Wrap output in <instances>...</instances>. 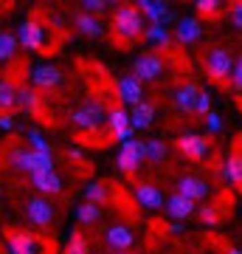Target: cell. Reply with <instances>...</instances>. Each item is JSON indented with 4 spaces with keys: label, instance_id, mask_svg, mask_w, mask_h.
I'll list each match as a JSON object with an SVG mask.
<instances>
[{
    "label": "cell",
    "instance_id": "6da1fadb",
    "mask_svg": "<svg viewBox=\"0 0 242 254\" xmlns=\"http://www.w3.org/2000/svg\"><path fill=\"white\" fill-rule=\"evenodd\" d=\"M113 31H116L118 43H135L138 37H144L146 26H144V14L135 6H118L113 11Z\"/></svg>",
    "mask_w": 242,
    "mask_h": 254
},
{
    "label": "cell",
    "instance_id": "7a4b0ae2",
    "mask_svg": "<svg viewBox=\"0 0 242 254\" xmlns=\"http://www.w3.org/2000/svg\"><path fill=\"white\" fill-rule=\"evenodd\" d=\"M73 127L79 130V133H99L101 127L107 125V110H104V105H101L99 99H90L85 102L82 108L73 110V116H71Z\"/></svg>",
    "mask_w": 242,
    "mask_h": 254
},
{
    "label": "cell",
    "instance_id": "3957f363",
    "mask_svg": "<svg viewBox=\"0 0 242 254\" xmlns=\"http://www.w3.org/2000/svg\"><path fill=\"white\" fill-rule=\"evenodd\" d=\"M6 246L9 254H45V240L26 229H6Z\"/></svg>",
    "mask_w": 242,
    "mask_h": 254
},
{
    "label": "cell",
    "instance_id": "277c9868",
    "mask_svg": "<svg viewBox=\"0 0 242 254\" xmlns=\"http://www.w3.org/2000/svg\"><path fill=\"white\" fill-rule=\"evenodd\" d=\"M144 161H146V144H144V141L130 138V141H124V144H121L116 164H118V170H121L124 175H133Z\"/></svg>",
    "mask_w": 242,
    "mask_h": 254
},
{
    "label": "cell",
    "instance_id": "5b68a950",
    "mask_svg": "<svg viewBox=\"0 0 242 254\" xmlns=\"http://www.w3.org/2000/svg\"><path fill=\"white\" fill-rule=\"evenodd\" d=\"M23 212H26V220L37 229H48L54 223V203L48 198H43V195L40 198H28Z\"/></svg>",
    "mask_w": 242,
    "mask_h": 254
},
{
    "label": "cell",
    "instance_id": "8992f818",
    "mask_svg": "<svg viewBox=\"0 0 242 254\" xmlns=\"http://www.w3.org/2000/svg\"><path fill=\"white\" fill-rule=\"evenodd\" d=\"M231 71H234L231 54H228L225 48H208L206 51V73H208V79L223 82V79L231 76Z\"/></svg>",
    "mask_w": 242,
    "mask_h": 254
},
{
    "label": "cell",
    "instance_id": "52a82bcc",
    "mask_svg": "<svg viewBox=\"0 0 242 254\" xmlns=\"http://www.w3.org/2000/svg\"><path fill=\"white\" fill-rule=\"evenodd\" d=\"M178 150L186 155L189 161H206L211 155V144H208L206 136H197V133H183V136L175 141Z\"/></svg>",
    "mask_w": 242,
    "mask_h": 254
},
{
    "label": "cell",
    "instance_id": "ba28073f",
    "mask_svg": "<svg viewBox=\"0 0 242 254\" xmlns=\"http://www.w3.org/2000/svg\"><path fill=\"white\" fill-rule=\"evenodd\" d=\"M163 57L161 54H141V57H135V63H133V76L138 82H152L158 79L163 73Z\"/></svg>",
    "mask_w": 242,
    "mask_h": 254
},
{
    "label": "cell",
    "instance_id": "9c48e42d",
    "mask_svg": "<svg viewBox=\"0 0 242 254\" xmlns=\"http://www.w3.org/2000/svg\"><path fill=\"white\" fill-rule=\"evenodd\" d=\"M17 43L26 51H40L45 46V28L40 20H23L17 28Z\"/></svg>",
    "mask_w": 242,
    "mask_h": 254
},
{
    "label": "cell",
    "instance_id": "30bf717a",
    "mask_svg": "<svg viewBox=\"0 0 242 254\" xmlns=\"http://www.w3.org/2000/svg\"><path fill=\"white\" fill-rule=\"evenodd\" d=\"M107 127H110V136L116 138V141H130L133 138V125H130V110H124L121 105L113 110H107Z\"/></svg>",
    "mask_w": 242,
    "mask_h": 254
},
{
    "label": "cell",
    "instance_id": "8fae6325",
    "mask_svg": "<svg viewBox=\"0 0 242 254\" xmlns=\"http://www.w3.org/2000/svg\"><path fill=\"white\" fill-rule=\"evenodd\" d=\"M31 85L40 91H54L62 85V71L56 65H34L31 68Z\"/></svg>",
    "mask_w": 242,
    "mask_h": 254
},
{
    "label": "cell",
    "instance_id": "7c38bea8",
    "mask_svg": "<svg viewBox=\"0 0 242 254\" xmlns=\"http://www.w3.org/2000/svg\"><path fill=\"white\" fill-rule=\"evenodd\" d=\"M104 243H107L110 252H127V249H133L135 235H133V229L124 226V223H113L104 232Z\"/></svg>",
    "mask_w": 242,
    "mask_h": 254
},
{
    "label": "cell",
    "instance_id": "4fadbf2b",
    "mask_svg": "<svg viewBox=\"0 0 242 254\" xmlns=\"http://www.w3.org/2000/svg\"><path fill=\"white\" fill-rule=\"evenodd\" d=\"M133 198H135V203L141 209H161L163 206V192L155 187V184H146V181H141V184H135V190H133Z\"/></svg>",
    "mask_w": 242,
    "mask_h": 254
},
{
    "label": "cell",
    "instance_id": "5bb4252c",
    "mask_svg": "<svg viewBox=\"0 0 242 254\" xmlns=\"http://www.w3.org/2000/svg\"><path fill=\"white\" fill-rule=\"evenodd\" d=\"M135 9L141 11L144 17L149 20V23H161V26H169L172 20H175V14L166 9V3H163V0H138V3H135Z\"/></svg>",
    "mask_w": 242,
    "mask_h": 254
},
{
    "label": "cell",
    "instance_id": "9a60e30c",
    "mask_svg": "<svg viewBox=\"0 0 242 254\" xmlns=\"http://www.w3.org/2000/svg\"><path fill=\"white\" fill-rule=\"evenodd\" d=\"M116 93H118V99L124 102V105H130V108H135V105L144 102V85L135 79L133 73L130 76H121L116 82Z\"/></svg>",
    "mask_w": 242,
    "mask_h": 254
},
{
    "label": "cell",
    "instance_id": "2e32d148",
    "mask_svg": "<svg viewBox=\"0 0 242 254\" xmlns=\"http://www.w3.org/2000/svg\"><path fill=\"white\" fill-rule=\"evenodd\" d=\"M163 206H166V215H169L175 223H180V220H186V218H192L194 212H197V206H194V200H189V198H183V195H169V198L163 200Z\"/></svg>",
    "mask_w": 242,
    "mask_h": 254
},
{
    "label": "cell",
    "instance_id": "e0dca14e",
    "mask_svg": "<svg viewBox=\"0 0 242 254\" xmlns=\"http://www.w3.org/2000/svg\"><path fill=\"white\" fill-rule=\"evenodd\" d=\"M178 195L197 203V200H203L208 195V184L203 178H197V175H183V178H178Z\"/></svg>",
    "mask_w": 242,
    "mask_h": 254
},
{
    "label": "cell",
    "instance_id": "ac0fdd59",
    "mask_svg": "<svg viewBox=\"0 0 242 254\" xmlns=\"http://www.w3.org/2000/svg\"><path fill=\"white\" fill-rule=\"evenodd\" d=\"M197 96H200V88L194 85V82H186V85H180L178 91H175L172 102H175V108H178L180 113H194V108H197Z\"/></svg>",
    "mask_w": 242,
    "mask_h": 254
},
{
    "label": "cell",
    "instance_id": "d6986e66",
    "mask_svg": "<svg viewBox=\"0 0 242 254\" xmlns=\"http://www.w3.org/2000/svg\"><path fill=\"white\" fill-rule=\"evenodd\" d=\"M200 34H203V26H200L197 17H180V20H178L175 37H178L180 46H192V43H197Z\"/></svg>",
    "mask_w": 242,
    "mask_h": 254
},
{
    "label": "cell",
    "instance_id": "ffe728a7",
    "mask_svg": "<svg viewBox=\"0 0 242 254\" xmlns=\"http://www.w3.org/2000/svg\"><path fill=\"white\" fill-rule=\"evenodd\" d=\"M31 184H34L43 195H59V192H62V178H59L54 170H48V173H34L31 175Z\"/></svg>",
    "mask_w": 242,
    "mask_h": 254
},
{
    "label": "cell",
    "instance_id": "44dd1931",
    "mask_svg": "<svg viewBox=\"0 0 242 254\" xmlns=\"http://www.w3.org/2000/svg\"><path fill=\"white\" fill-rule=\"evenodd\" d=\"M152 119H155L152 102H141V105H135L130 110V125H133V130H146V127L152 125Z\"/></svg>",
    "mask_w": 242,
    "mask_h": 254
},
{
    "label": "cell",
    "instance_id": "7402d4cb",
    "mask_svg": "<svg viewBox=\"0 0 242 254\" xmlns=\"http://www.w3.org/2000/svg\"><path fill=\"white\" fill-rule=\"evenodd\" d=\"M73 26H76V31H79V34H85V37H101V34H104L101 20L93 17V14H85V11L73 14Z\"/></svg>",
    "mask_w": 242,
    "mask_h": 254
},
{
    "label": "cell",
    "instance_id": "603a6c76",
    "mask_svg": "<svg viewBox=\"0 0 242 254\" xmlns=\"http://www.w3.org/2000/svg\"><path fill=\"white\" fill-rule=\"evenodd\" d=\"M220 173H223V178H225L228 184L240 187V184H242V153H240V150H234V153L225 158Z\"/></svg>",
    "mask_w": 242,
    "mask_h": 254
},
{
    "label": "cell",
    "instance_id": "cb8c5ba5",
    "mask_svg": "<svg viewBox=\"0 0 242 254\" xmlns=\"http://www.w3.org/2000/svg\"><path fill=\"white\" fill-rule=\"evenodd\" d=\"M144 37H146V43H149V46L161 48V51H166V48L172 46L169 28L161 26V23H149V26H146V31H144Z\"/></svg>",
    "mask_w": 242,
    "mask_h": 254
},
{
    "label": "cell",
    "instance_id": "d4e9b609",
    "mask_svg": "<svg viewBox=\"0 0 242 254\" xmlns=\"http://www.w3.org/2000/svg\"><path fill=\"white\" fill-rule=\"evenodd\" d=\"M48 170H54V155L28 150V155H26V173L34 175V173H48Z\"/></svg>",
    "mask_w": 242,
    "mask_h": 254
},
{
    "label": "cell",
    "instance_id": "484cf974",
    "mask_svg": "<svg viewBox=\"0 0 242 254\" xmlns=\"http://www.w3.org/2000/svg\"><path fill=\"white\" fill-rule=\"evenodd\" d=\"M17 108V85L11 79H0V113H14Z\"/></svg>",
    "mask_w": 242,
    "mask_h": 254
},
{
    "label": "cell",
    "instance_id": "4316f807",
    "mask_svg": "<svg viewBox=\"0 0 242 254\" xmlns=\"http://www.w3.org/2000/svg\"><path fill=\"white\" fill-rule=\"evenodd\" d=\"M85 200L88 203H96V206H107L110 203V184H99L93 181L85 187Z\"/></svg>",
    "mask_w": 242,
    "mask_h": 254
},
{
    "label": "cell",
    "instance_id": "83f0119b",
    "mask_svg": "<svg viewBox=\"0 0 242 254\" xmlns=\"http://www.w3.org/2000/svg\"><path fill=\"white\" fill-rule=\"evenodd\" d=\"M17 34H11V31H0V63H11L14 57H17Z\"/></svg>",
    "mask_w": 242,
    "mask_h": 254
},
{
    "label": "cell",
    "instance_id": "f1b7e54d",
    "mask_svg": "<svg viewBox=\"0 0 242 254\" xmlns=\"http://www.w3.org/2000/svg\"><path fill=\"white\" fill-rule=\"evenodd\" d=\"M17 108L26 113H40V93L34 88H17Z\"/></svg>",
    "mask_w": 242,
    "mask_h": 254
},
{
    "label": "cell",
    "instance_id": "f546056e",
    "mask_svg": "<svg viewBox=\"0 0 242 254\" xmlns=\"http://www.w3.org/2000/svg\"><path fill=\"white\" fill-rule=\"evenodd\" d=\"M76 220H79L82 226H93V223H99L101 220V206H96V203H79L76 206Z\"/></svg>",
    "mask_w": 242,
    "mask_h": 254
},
{
    "label": "cell",
    "instance_id": "4dcf8cb0",
    "mask_svg": "<svg viewBox=\"0 0 242 254\" xmlns=\"http://www.w3.org/2000/svg\"><path fill=\"white\" fill-rule=\"evenodd\" d=\"M26 141H28V150H34V153H51V141L37 127H26Z\"/></svg>",
    "mask_w": 242,
    "mask_h": 254
},
{
    "label": "cell",
    "instance_id": "1f68e13d",
    "mask_svg": "<svg viewBox=\"0 0 242 254\" xmlns=\"http://www.w3.org/2000/svg\"><path fill=\"white\" fill-rule=\"evenodd\" d=\"M166 155H169L166 141H161V138L146 141V161H149V164H163V161H166Z\"/></svg>",
    "mask_w": 242,
    "mask_h": 254
},
{
    "label": "cell",
    "instance_id": "d6a6232c",
    "mask_svg": "<svg viewBox=\"0 0 242 254\" xmlns=\"http://www.w3.org/2000/svg\"><path fill=\"white\" fill-rule=\"evenodd\" d=\"M26 155H28L26 147H9V153H6V164H9V170H20V173H26Z\"/></svg>",
    "mask_w": 242,
    "mask_h": 254
},
{
    "label": "cell",
    "instance_id": "836d02e7",
    "mask_svg": "<svg viewBox=\"0 0 242 254\" xmlns=\"http://www.w3.org/2000/svg\"><path fill=\"white\" fill-rule=\"evenodd\" d=\"M223 0H194V9H197V14H203V17H220L223 14Z\"/></svg>",
    "mask_w": 242,
    "mask_h": 254
},
{
    "label": "cell",
    "instance_id": "e575fe53",
    "mask_svg": "<svg viewBox=\"0 0 242 254\" xmlns=\"http://www.w3.org/2000/svg\"><path fill=\"white\" fill-rule=\"evenodd\" d=\"M62 254H90V249H88V240L79 235V232H73L71 235V240H68V246H65V252Z\"/></svg>",
    "mask_w": 242,
    "mask_h": 254
},
{
    "label": "cell",
    "instance_id": "d590c367",
    "mask_svg": "<svg viewBox=\"0 0 242 254\" xmlns=\"http://www.w3.org/2000/svg\"><path fill=\"white\" fill-rule=\"evenodd\" d=\"M197 218L203 226H217L220 223V215H217L214 206H197Z\"/></svg>",
    "mask_w": 242,
    "mask_h": 254
},
{
    "label": "cell",
    "instance_id": "8d00e7d4",
    "mask_svg": "<svg viewBox=\"0 0 242 254\" xmlns=\"http://www.w3.org/2000/svg\"><path fill=\"white\" fill-rule=\"evenodd\" d=\"M228 20H231V26L237 28V31H242V0L228 3Z\"/></svg>",
    "mask_w": 242,
    "mask_h": 254
},
{
    "label": "cell",
    "instance_id": "74e56055",
    "mask_svg": "<svg viewBox=\"0 0 242 254\" xmlns=\"http://www.w3.org/2000/svg\"><path fill=\"white\" fill-rule=\"evenodd\" d=\"M79 6H82L85 14H93V17H96V14H101V11L107 9L110 3H107V0H82Z\"/></svg>",
    "mask_w": 242,
    "mask_h": 254
},
{
    "label": "cell",
    "instance_id": "f35d334b",
    "mask_svg": "<svg viewBox=\"0 0 242 254\" xmlns=\"http://www.w3.org/2000/svg\"><path fill=\"white\" fill-rule=\"evenodd\" d=\"M206 130L208 133H220V130H223V116H220L217 110H208L206 113Z\"/></svg>",
    "mask_w": 242,
    "mask_h": 254
},
{
    "label": "cell",
    "instance_id": "ab89813d",
    "mask_svg": "<svg viewBox=\"0 0 242 254\" xmlns=\"http://www.w3.org/2000/svg\"><path fill=\"white\" fill-rule=\"evenodd\" d=\"M208 110H211V93H208V91H200V96H197V108H194V113H203V116H206Z\"/></svg>",
    "mask_w": 242,
    "mask_h": 254
},
{
    "label": "cell",
    "instance_id": "60d3db41",
    "mask_svg": "<svg viewBox=\"0 0 242 254\" xmlns=\"http://www.w3.org/2000/svg\"><path fill=\"white\" fill-rule=\"evenodd\" d=\"M231 85L237 88V91H242V54H240V60L234 63V71H231Z\"/></svg>",
    "mask_w": 242,
    "mask_h": 254
},
{
    "label": "cell",
    "instance_id": "b9f144b4",
    "mask_svg": "<svg viewBox=\"0 0 242 254\" xmlns=\"http://www.w3.org/2000/svg\"><path fill=\"white\" fill-rule=\"evenodd\" d=\"M14 127H17V119H14V113H0V130L11 133Z\"/></svg>",
    "mask_w": 242,
    "mask_h": 254
},
{
    "label": "cell",
    "instance_id": "7bdbcfd3",
    "mask_svg": "<svg viewBox=\"0 0 242 254\" xmlns=\"http://www.w3.org/2000/svg\"><path fill=\"white\" fill-rule=\"evenodd\" d=\"M68 158H71V161H82V150L79 147H71V150H68Z\"/></svg>",
    "mask_w": 242,
    "mask_h": 254
},
{
    "label": "cell",
    "instance_id": "ee69618b",
    "mask_svg": "<svg viewBox=\"0 0 242 254\" xmlns=\"http://www.w3.org/2000/svg\"><path fill=\"white\" fill-rule=\"evenodd\" d=\"M169 232H172V235H180V232H183V226H180V223H169Z\"/></svg>",
    "mask_w": 242,
    "mask_h": 254
},
{
    "label": "cell",
    "instance_id": "f6af8a7d",
    "mask_svg": "<svg viewBox=\"0 0 242 254\" xmlns=\"http://www.w3.org/2000/svg\"><path fill=\"white\" fill-rule=\"evenodd\" d=\"M51 23H54V26H56V28H62V26H65V20H62V17H59V14H54V17H51Z\"/></svg>",
    "mask_w": 242,
    "mask_h": 254
},
{
    "label": "cell",
    "instance_id": "bcb514c9",
    "mask_svg": "<svg viewBox=\"0 0 242 254\" xmlns=\"http://www.w3.org/2000/svg\"><path fill=\"white\" fill-rule=\"evenodd\" d=\"M225 254H242V249H234V246H231V249H228Z\"/></svg>",
    "mask_w": 242,
    "mask_h": 254
}]
</instances>
